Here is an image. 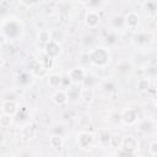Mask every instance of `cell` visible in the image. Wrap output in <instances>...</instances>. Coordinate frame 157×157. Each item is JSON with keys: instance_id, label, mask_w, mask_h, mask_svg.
Segmentation results:
<instances>
[{"instance_id": "obj_1", "label": "cell", "mask_w": 157, "mask_h": 157, "mask_svg": "<svg viewBox=\"0 0 157 157\" xmlns=\"http://www.w3.org/2000/svg\"><path fill=\"white\" fill-rule=\"evenodd\" d=\"M99 22V17L97 15V12L94 11H88L87 15H86V23L90 26V27H96Z\"/></svg>"}, {"instance_id": "obj_2", "label": "cell", "mask_w": 157, "mask_h": 157, "mask_svg": "<svg viewBox=\"0 0 157 157\" xmlns=\"http://www.w3.org/2000/svg\"><path fill=\"white\" fill-rule=\"evenodd\" d=\"M125 21H126V25H128L129 27H135V26H137V23H139V16H137L135 12H130V13L126 16Z\"/></svg>"}, {"instance_id": "obj_3", "label": "cell", "mask_w": 157, "mask_h": 157, "mask_svg": "<svg viewBox=\"0 0 157 157\" xmlns=\"http://www.w3.org/2000/svg\"><path fill=\"white\" fill-rule=\"evenodd\" d=\"M81 97L83 98L85 102H91L92 98H93V91L91 88H85L81 92Z\"/></svg>"}, {"instance_id": "obj_4", "label": "cell", "mask_w": 157, "mask_h": 157, "mask_svg": "<svg viewBox=\"0 0 157 157\" xmlns=\"http://www.w3.org/2000/svg\"><path fill=\"white\" fill-rule=\"evenodd\" d=\"M4 112L6 114H13L16 112V104L13 102H7L4 104Z\"/></svg>"}, {"instance_id": "obj_5", "label": "cell", "mask_w": 157, "mask_h": 157, "mask_svg": "<svg viewBox=\"0 0 157 157\" xmlns=\"http://www.w3.org/2000/svg\"><path fill=\"white\" fill-rule=\"evenodd\" d=\"M54 101L58 104H63V103L66 102V96L64 94V92H56L54 94Z\"/></svg>"}, {"instance_id": "obj_6", "label": "cell", "mask_w": 157, "mask_h": 157, "mask_svg": "<svg viewBox=\"0 0 157 157\" xmlns=\"http://www.w3.org/2000/svg\"><path fill=\"white\" fill-rule=\"evenodd\" d=\"M137 87H139L140 90H148V87H150L148 80H146V78H140L139 82H137Z\"/></svg>"}, {"instance_id": "obj_7", "label": "cell", "mask_w": 157, "mask_h": 157, "mask_svg": "<svg viewBox=\"0 0 157 157\" xmlns=\"http://www.w3.org/2000/svg\"><path fill=\"white\" fill-rule=\"evenodd\" d=\"M38 38H40L42 42H50V34H49V32H47V31H42V32L38 34Z\"/></svg>"}, {"instance_id": "obj_8", "label": "cell", "mask_w": 157, "mask_h": 157, "mask_svg": "<svg viewBox=\"0 0 157 157\" xmlns=\"http://www.w3.org/2000/svg\"><path fill=\"white\" fill-rule=\"evenodd\" d=\"M60 81H61L60 76H56V75H53V76L49 78V83H50V86H58V85L60 83Z\"/></svg>"}, {"instance_id": "obj_9", "label": "cell", "mask_w": 157, "mask_h": 157, "mask_svg": "<svg viewBox=\"0 0 157 157\" xmlns=\"http://www.w3.org/2000/svg\"><path fill=\"white\" fill-rule=\"evenodd\" d=\"M7 121H10V118H9V117H2V118H1V124H2L4 126L7 125Z\"/></svg>"}, {"instance_id": "obj_10", "label": "cell", "mask_w": 157, "mask_h": 157, "mask_svg": "<svg viewBox=\"0 0 157 157\" xmlns=\"http://www.w3.org/2000/svg\"><path fill=\"white\" fill-rule=\"evenodd\" d=\"M151 152H152V155H156V141H153L152 144H151Z\"/></svg>"}, {"instance_id": "obj_11", "label": "cell", "mask_w": 157, "mask_h": 157, "mask_svg": "<svg viewBox=\"0 0 157 157\" xmlns=\"http://www.w3.org/2000/svg\"><path fill=\"white\" fill-rule=\"evenodd\" d=\"M0 66H1V58H0Z\"/></svg>"}]
</instances>
